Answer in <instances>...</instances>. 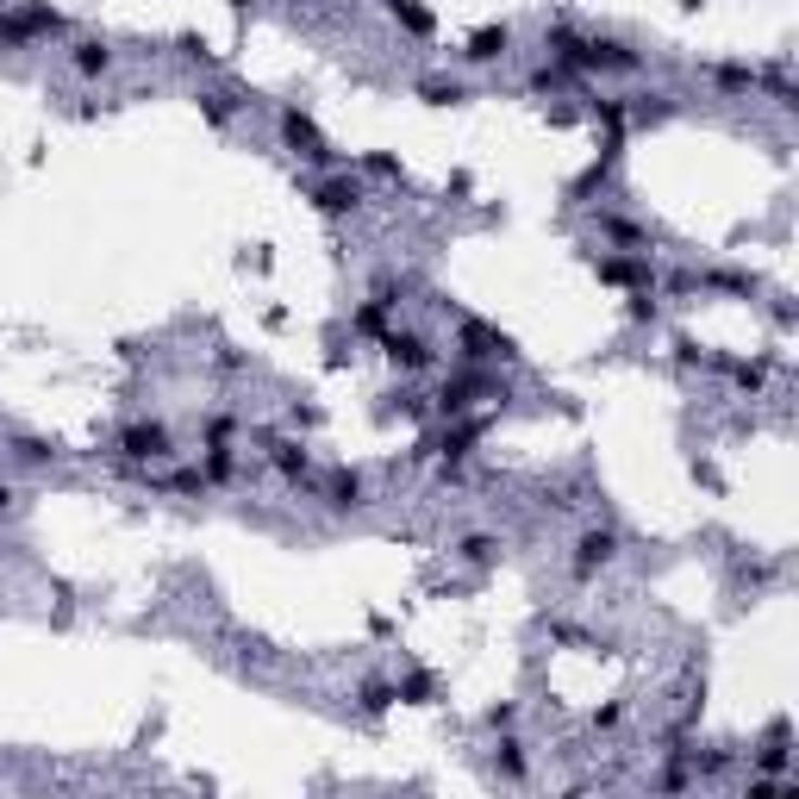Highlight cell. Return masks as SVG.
I'll return each mask as SVG.
<instances>
[{"mask_svg": "<svg viewBox=\"0 0 799 799\" xmlns=\"http://www.w3.org/2000/svg\"><path fill=\"white\" fill-rule=\"evenodd\" d=\"M169 456H175V431L163 419H131L113 437V462L119 469H150V462H169Z\"/></svg>", "mask_w": 799, "mask_h": 799, "instance_id": "1", "label": "cell"}, {"mask_svg": "<svg viewBox=\"0 0 799 799\" xmlns=\"http://www.w3.org/2000/svg\"><path fill=\"white\" fill-rule=\"evenodd\" d=\"M612 562H619V531H612V524H587L569 544V581H594V574L612 569Z\"/></svg>", "mask_w": 799, "mask_h": 799, "instance_id": "2", "label": "cell"}, {"mask_svg": "<svg viewBox=\"0 0 799 799\" xmlns=\"http://www.w3.org/2000/svg\"><path fill=\"white\" fill-rule=\"evenodd\" d=\"M313 494L325 499V512H338V519H350V512H369V481L356 469H325L319 481H313Z\"/></svg>", "mask_w": 799, "mask_h": 799, "instance_id": "3", "label": "cell"}, {"mask_svg": "<svg viewBox=\"0 0 799 799\" xmlns=\"http://www.w3.org/2000/svg\"><path fill=\"white\" fill-rule=\"evenodd\" d=\"M313 206H319V213H331V219H344V213H356V206H363V181H356L350 169L319 175V181H313Z\"/></svg>", "mask_w": 799, "mask_h": 799, "instance_id": "4", "label": "cell"}, {"mask_svg": "<svg viewBox=\"0 0 799 799\" xmlns=\"http://www.w3.org/2000/svg\"><path fill=\"white\" fill-rule=\"evenodd\" d=\"M462 363H474V369L512 363V338H499L494 325H481V319H462Z\"/></svg>", "mask_w": 799, "mask_h": 799, "instance_id": "5", "label": "cell"}, {"mask_svg": "<svg viewBox=\"0 0 799 799\" xmlns=\"http://www.w3.org/2000/svg\"><path fill=\"white\" fill-rule=\"evenodd\" d=\"M113 63H119V56H113L106 38H75V45L63 50V69H69L75 81H100V75H113Z\"/></svg>", "mask_w": 799, "mask_h": 799, "instance_id": "6", "label": "cell"}, {"mask_svg": "<svg viewBox=\"0 0 799 799\" xmlns=\"http://www.w3.org/2000/svg\"><path fill=\"white\" fill-rule=\"evenodd\" d=\"M50 31H63V13H50V7L0 13V45H25V38H50Z\"/></svg>", "mask_w": 799, "mask_h": 799, "instance_id": "7", "label": "cell"}, {"mask_svg": "<svg viewBox=\"0 0 799 799\" xmlns=\"http://www.w3.org/2000/svg\"><path fill=\"white\" fill-rule=\"evenodd\" d=\"M263 456H269V469L281 474V481H306V487H313V456H306V444H294V437H263Z\"/></svg>", "mask_w": 799, "mask_h": 799, "instance_id": "8", "label": "cell"}, {"mask_svg": "<svg viewBox=\"0 0 799 799\" xmlns=\"http://www.w3.org/2000/svg\"><path fill=\"white\" fill-rule=\"evenodd\" d=\"M388 356H394L406 375L437 369V350H431V338H424V331H388Z\"/></svg>", "mask_w": 799, "mask_h": 799, "instance_id": "9", "label": "cell"}, {"mask_svg": "<svg viewBox=\"0 0 799 799\" xmlns=\"http://www.w3.org/2000/svg\"><path fill=\"white\" fill-rule=\"evenodd\" d=\"M281 138H288L300 156H313V163H331V144L319 138V125L306 119V113H281Z\"/></svg>", "mask_w": 799, "mask_h": 799, "instance_id": "10", "label": "cell"}, {"mask_svg": "<svg viewBox=\"0 0 799 799\" xmlns=\"http://www.w3.org/2000/svg\"><path fill=\"white\" fill-rule=\"evenodd\" d=\"M506 50H512V31H506V25H481L469 45H462V56H469V63H499Z\"/></svg>", "mask_w": 799, "mask_h": 799, "instance_id": "11", "label": "cell"}, {"mask_svg": "<svg viewBox=\"0 0 799 799\" xmlns=\"http://www.w3.org/2000/svg\"><path fill=\"white\" fill-rule=\"evenodd\" d=\"M456 556H462V562H474V569H494L499 556H506V544H499L494 531H469V537L456 544Z\"/></svg>", "mask_w": 799, "mask_h": 799, "instance_id": "12", "label": "cell"}, {"mask_svg": "<svg viewBox=\"0 0 799 799\" xmlns=\"http://www.w3.org/2000/svg\"><path fill=\"white\" fill-rule=\"evenodd\" d=\"M419 100H431V106H462L469 88H462L456 75H419Z\"/></svg>", "mask_w": 799, "mask_h": 799, "instance_id": "13", "label": "cell"}, {"mask_svg": "<svg viewBox=\"0 0 799 799\" xmlns=\"http://www.w3.org/2000/svg\"><path fill=\"white\" fill-rule=\"evenodd\" d=\"M13 456H20L25 469H45V462H56V444L31 437V431H13Z\"/></svg>", "mask_w": 799, "mask_h": 799, "instance_id": "14", "label": "cell"}, {"mask_svg": "<svg viewBox=\"0 0 799 799\" xmlns=\"http://www.w3.org/2000/svg\"><path fill=\"white\" fill-rule=\"evenodd\" d=\"M599 275L606 281H649V263L644 256H599Z\"/></svg>", "mask_w": 799, "mask_h": 799, "instance_id": "15", "label": "cell"}, {"mask_svg": "<svg viewBox=\"0 0 799 799\" xmlns=\"http://www.w3.org/2000/svg\"><path fill=\"white\" fill-rule=\"evenodd\" d=\"M599 231H606V238H612V244L649 250V231H644V225H631V219H612V213H606V219H599Z\"/></svg>", "mask_w": 799, "mask_h": 799, "instance_id": "16", "label": "cell"}, {"mask_svg": "<svg viewBox=\"0 0 799 799\" xmlns=\"http://www.w3.org/2000/svg\"><path fill=\"white\" fill-rule=\"evenodd\" d=\"M194 100H200V113H206L213 125H231V113H238V106H231V94H219V88H206V94H194Z\"/></svg>", "mask_w": 799, "mask_h": 799, "instance_id": "17", "label": "cell"}, {"mask_svg": "<svg viewBox=\"0 0 799 799\" xmlns=\"http://www.w3.org/2000/svg\"><path fill=\"white\" fill-rule=\"evenodd\" d=\"M388 699H400V687H394V681H369V687H363V712H381Z\"/></svg>", "mask_w": 799, "mask_h": 799, "instance_id": "18", "label": "cell"}, {"mask_svg": "<svg viewBox=\"0 0 799 799\" xmlns=\"http://www.w3.org/2000/svg\"><path fill=\"white\" fill-rule=\"evenodd\" d=\"M494 756H499V769L512 774V781H519V774H524V744H519V737H506V744H499Z\"/></svg>", "mask_w": 799, "mask_h": 799, "instance_id": "19", "label": "cell"}, {"mask_svg": "<svg viewBox=\"0 0 799 799\" xmlns=\"http://www.w3.org/2000/svg\"><path fill=\"white\" fill-rule=\"evenodd\" d=\"M231 437H238V419H231V413H213V419H206V444H231Z\"/></svg>", "mask_w": 799, "mask_h": 799, "instance_id": "20", "label": "cell"}, {"mask_svg": "<svg viewBox=\"0 0 799 799\" xmlns=\"http://www.w3.org/2000/svg\"><path fill=\"white\" fill-rule=\"evenodd\" d=\"M394 13H400L406 25H413V31H431V25H437L431 13H424V7H413V0H394Z\"/></svg>", "mask_w": 799, "mask_h": 799, "instance_id": "21", "label": "cell"}, {"mask_svg": "<svg viewBox=\"0 0 799 799\" xmlns=\"http://www.w3.org/2000/svg\"><path fill=\"white\" fill-rule=\"evenodd\" d=\"M20 499H25L20 481H0V519H13V512H20Z\"/></svg>", "mask_w": 799, "mask_h": 799, "instance_id": "22", "label": "cell"}, {"mask_svg": "<svg viewBox=\"0 0 799 799\" xmlns=\"http://www.w3.org/2000/svg\"><path fill=\"white\" fill-rule=\"evenodd\" d=\"M631 319H656V300H649V294H631Z\"/></svg>", "mask_w": 799, "mask_h": 799, "instance_id": "23", "label": "cell"}, {"mask_svg": "<svg viewBox=\"0 0 799 799\" xmlns=\"http://www.w3.org/2000/svg\"><path fill=\"white\" fill-rule=\"evenodd\" d=\"M619 719H624V706H606V712H594V731H612Z\"/></svg>", "mask_w": 799, "mask_h": 799, "instance_id": "24", "label": "cell"}, {"mask_svg": "<svg viewBox=\"0 0 799 799\" xmlns=\"http://www.w3.org/2000/svg\"><path fill=\"white\" fill-rule=\"evenodd\" d=\"M238 7H263V0H238Z\"/></svg>", "mask_w": 799, "mask_h": 799, "instance_id": "25", "label": "cell"}]
</instances>
